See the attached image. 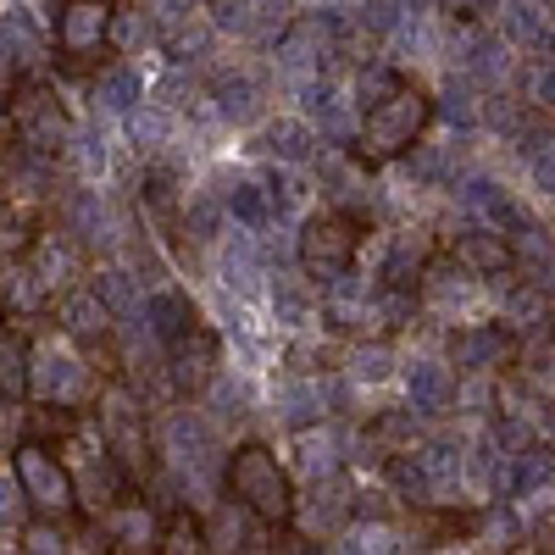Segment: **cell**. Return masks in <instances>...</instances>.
<instances>
[{"mask_svg":"<svg viewBox=\"0 0 555 555\" xmlns=\"http://www.w3.org/2000/svg\"><path fill=\"white\" fill-rule=\"evenodd\" d=\"M361 256V217L350 211H317L306 228H300V267L311 278H339L350 272V261Z\"/></svg>","mask_w":555,"mask_h":555,"instance_id":"cell-4","label":"cell"},{"mask_svg":"<svg viewBox=\"0 0 555 555\" xmlns=\"http://www.w3.org/2000/svg\"><path fill=\"white\" fill-rule=\"evenodd\" d=\"M228 500L250 512L256 522L267 528H289L295 522V478L284 473V461H278L261 439H245L234 455H228Z\"/></svg>","mask_w":555,"mask_h":555,"instance_id":"cell-2","label":"cell"},{"mask_svg":"<svg viewBox=\"0 0 555 555\" xmlns=\"http://www.w3.org/2000/svg\"><path fill=\"white\" fill-rule=\"evenodd\" d=\"M455 261L467 267L473 278H500V272H512V245H505L500 234H461L455 240Z\"/></svg>","mask_w":555,"mask_h":555,"instance_id":"cell-9","label":"cell"},{"mask_svg":"<svg viewBox=\"0 0 555 555\" xmlns=\"http://www.w3.org/2000/svg\"><path fill=\"white\" fill-rule=\"evenodd\" d=\"M95 423H101V434H106V444L117 450V461L128 467V478H139V473H151V444H145V416L133 411V400H122L117 389L101 400V411H95Z\"/></svg>","mask_w":555,"mask_h":555,"instance_id":"cell-6","label":"cell"},{"mask_svg":"<svg viewBox=\"0 0 555 555\" xmlns=\"http://www.w3.org/2000/svg\"><path fill=\"white\" fill-rule=\"evenodd\" d=\"M0 366H7V373H0V384H7V405L17 400H28V334L23 328H7V339H0Z\"/></svg>","mask_w":555,"mask_h":555,"instance_id":"cell-10","label":"cell"},{"mask_svg":"<svg viewBox=\"0 0 555 555\" xmlns=\"http://www.w3.org/2000/svg\"><path fill=\"white\" fill-rule=\"evenodd\" d=\"M62 328H67L83 350H95V345L112 339V311L101 306L95 289H73V295L62 300Z\"/></svg>","mask_w":555,"mask_h":555,"instance_id":"cell-7","label":"cell"},{"mask_svg":"<svg viewBox=\"0 0 555 555\" xmlns=\"http://www.w3.org/2000/svg\"><path fill=\"white\" fill-rule=\"evenodd\" d=\"M156 550L162 555H201V550H211V533L190 505H172V512L162 517V528H156Z\"/></svg>","mask_w":555,"mask_h":555,"instance_id":"cell-8","label":"cell"},{"mask_svg":"<svg viewBox=\"0 0 555 555\" xmlns=\"http://www.w3.org/2000/svg\"><path fill=\"white\" fill-rule=\"evenodd\" d=\"M428 122H434V101L423 95V89H416L411 78H384L378 95L366 101V112H361L356 156L366 167H389L428 133Z\"/></svg>","mask_w":555,"mask_h":555,"instance_id":"cell-1","label":"cell"},{"mask_svg":"<svg viewBox=\"0 0 555 555\" xmlns=\"http://www.w3.org/2000/svg\"><path fill=\"white\" fill-rule=\"evenodd\" d=\"M12 478H17V494L28 500L34 517L73 522V517L83 512L78 478H73V467H67L62 444H51V439H17V450H12Z\"/></svg>","mask_w":555,"mask_h":555,"instance_id":"cell-3","label":"cell"},{"mask_svg":"<svg viewBox=\"0 0 555 555\" xmlns=\"http://www.w3.org/2000/svg\"><path fill=\"white\" fill-rule=\"evenodd\" d=\"M106 34H112V7H106V0H67L62 17H56V62L67 73L101 67Z\"/></svg>","mask_w":555,"mask_h":555,"instance_id":"cell-5","label":"cell"}]
</instances>
